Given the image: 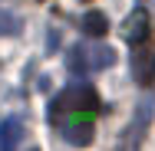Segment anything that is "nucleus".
Listing matches in <instances>:
<instances>
[{
  "label": "nucleus",
  "mask_w": 155,
  "mask_h": 151,
  "mask_svg": "<svg viewBox=\"0 0 155 151\" xmlns=\"http://www.w3.org/2000/svg\"><path fill=\"white\" fill-rule=\"evenodd\" d=\"M116 62V53L102 43H76L66 56V66L73 76H93V72H102Z\"/></svg>",
  "instance_id": "nucleus-1"
},
{
  "label": "nucleus",
  "mask_w": 155,
  "mask_h": 151,
  "mask_svg": "<svg viewBox=\"0 0 155 151\" xmlns=\"http://www.w3.org/2000/svg\"><path fill=\"white\" fill-rule=\"evenodd\" d=\"M66 112H99V95H96V89L93 86H83V82L63 89L50 102V121H56Z\"/></svg>",
  "instance_id": "nucleus-2"
},
{
  "label": "nucleus",
  "mask_w": 155,
  "mask_h": 151,
  "mask_svg": "<svg viewBox=\"0 0 155 151\" xmlns=\"http://www.w3.org/2000/svg\"><path fill=\"white\" fill-rule=\"evenodd\" d=\"M50 125L60 128V135L69 145L86 148V145H93V135H96V112H66Z\"/></svg>",
  "instance_id": "nucleus-3"
},
{
  "label": "nucleus",
  "mask_w": 155,
  "mask_h": 151,
  "mask_svg": "<svg viewBox=\"0 0 155 151\" xmlns=\"http://www.w3.org/2000/svg\"><path fill=\"white\" fill-rule=\"evenodd\" d=\"M132 49H135L132 53V76H135V82L139 86H152L155 82V39L149 36L145 43H139Z\"/></svg>",
  "instance_id": "nucleus-4"
},
{
  "label": "nucleus",
  "mask_w": 155,
  "mask_h": 151,
  "mask_svg": "<svg viewBox=\"0 0 155 151\" xmlns=\"http://www.w3.org/2000/svg\"><path fill=\"white\" fill-rule=\"evenodd\" d=\"M122 36H125L129 46H139V43H145V39L152 36V20H149V10H145V7H135V10L125 17Z\"/></svg>",
  "instance_id": "nucleus-5"
},
{
  "label": "nucleus",
  "mask_w": 155,
  "mask_h": 151,
  "mask_svg": "<svg viewBox=\"0 0 155 151\" xmlns=\"http://www.w3.org/2000/svg\"><path fill=\"white\" fill-rule=\"evenodd\" d=\"M149 121H152V102H142L139 112H135V118H132V125H129V131H125L122 145H119V151H139L142 131L149 128Z\"/></svg>",
  "instance_id": "nucleus-6"
},
{
  "label": "nucleus",
  "mask_w": 155,
  "mask_h": 151,
  "mask_svg": "<svg viewBox=\"0 0 155 151\" xmlns=\"http://www.w3.org/2000/svg\"><path fill=\"white\" fill-rule=\"evenodd\" d=\"M20 141H23V121L17 115L3 118L0 121V151H17Z\"/></svg>",
  "instance_id": "nucleus-7"
},
{
  "label": "nucleus",
  "mask_w": 155,
  "mask_h": 151,
  "mask_svg": "<svg viewBox=\"0 0 155 151\" xmlns=\"http://www.w3.org/2000/svg\"><path fill=\"white\" fill-rule=\"evenodd\" d=\"M106 30H109V20H106V13H99V10H89V13L83 17V33H86V36L99 39V36H106Z\"/></svg>",
  "instance_id": "nucleus-8"
},
{
  "label": "nucleus",
  "mask_w": 155,
  "mask_h": 151,
  "mask_svg": "<svg viewBox=\"0 0 155 151\" xmlns=\"http://www.w3.org/2000/svg\"><path fill=\"white\" fill-rule=\"evenodd\" d=\"M20 27H23V23H20V17L0 3V36H17V33H20Z\"/></svg>",
  "instance_id": "nucleus-9"
},
{
  "label": "nucleus",
  "mask_w": 155,
  "mask_h": 151,
  "mask_svg": "<svg viewBox=\"0 0 155 151\" xmlns=\"http://www.w3.org/2000/svg\"><path fill=\"white\" fill-rule=\"evenodd\" d=\"M30 151H40V148H30Z\"/></svg>",
  "instance_id": "nucleus-10"
},
{
  "label": "nucleus",
  "mask_w": 155,
  "mask_h": 151,
  "mask_svg": "<svg viewBox=\"0 0 155 151\" xmlns=\"http://www.w3.org/2000/svg\"><path fill=\"white\" fill-rule=\"evenodd\" d=\"M86 3H89V0H86Z\"/></svg>",
  "instance_id": "nucleus-11"
}]
</instances>
